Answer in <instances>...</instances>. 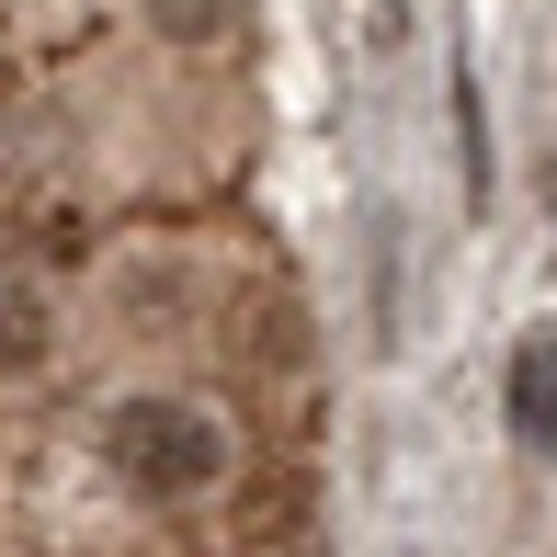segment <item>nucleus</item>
<instances>
[{"label": "nucleus", "instance_id": "nucleus-1", "mask_svg": "<svg viewBox=\"0 0 557 557\" xmlns=\"http://www.w3.org/2000/svg\"><path fill=\"white\" fill-rule=\"evenodd\" d=\"M103 467L137 500H206L227 478V433L206 410H183V398H125V410L103 421Z\"/></svg>", "mask_w": 557, "mask_h": 557}, {"label": "nucleus", "instance_id": "nucleus-2", "mask_svg": "<svg viewBox=\"0 0 557 557\" xmlns=\"http://www.w3.org/2000/svg\"><path fill=\"white\" fill-rule=\"evenodd\" d=\"M512 433L523 444H557V331H535L512 352Z\"/></svg>", "mask_w": 557, "mask_h": 557}, {"label": "nucleus", "instance_id": "nucleus-3", "mask_svg": "<svg viewBox=\"0 0 557 557\" xmlns=\"http://www.w3.org/2000/svg\"><path fill=\"white\" fill-rule=\"evenodd\" d=\"M46 352V308H35V285H0V375H23Z\"/></svg>", "mask_w": 557, "mask_h": 557}]
</instances>
